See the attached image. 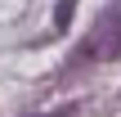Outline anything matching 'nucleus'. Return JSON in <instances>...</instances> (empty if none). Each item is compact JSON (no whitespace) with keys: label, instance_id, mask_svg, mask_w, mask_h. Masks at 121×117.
Masks as SVG:
<instances>
[{"label":"nucleus","instance_id":"f03ea898","mask_svg":"<svg viewBox=\"0 0 121 117\" xmlns=\"http://www.w3.org/2000/svg\"><path fill=\"white\" fill-rule=\"evenodd\" d=\"M76 113V104H63V108H54V113H40V117H72Z\"/></svg>","mask_w":121,"mask_h":117},{"label":"nucleus","instance_id":"f257e3e1","mask_svg":"<svg viewBox=\"0 0 121 117\" xmlns=\"http://www.w3.org/2000/svg\"><path fill=\"white\" fill-rule=\"evenodd\" d=\"M85 54L90 59H117L121 54V5H108L94 18V27L85 36Z\"/></svg>","mask_w":121,"mask_h":117}]
</instances>
